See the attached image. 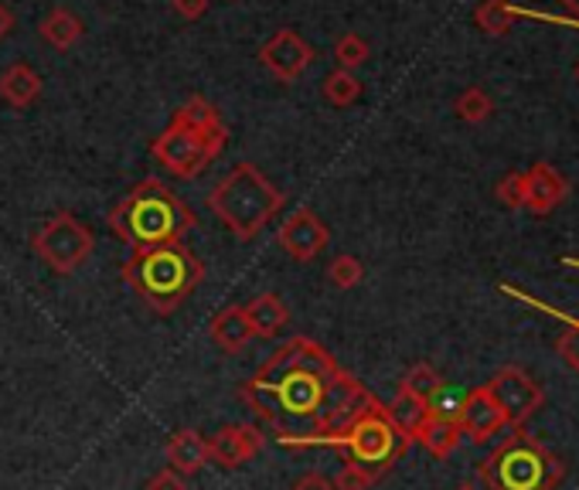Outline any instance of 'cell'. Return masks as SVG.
I'll return each mask as SVG.
<instances>
[{"mask_svg":"<svg viewBox=\"0 0 579 490\" xmlns=\"http://www.w3.org/2000/svg\"><path fill=\"white\" fill-rule=\"evenodd\" d=\"M209 334L215 341V347H222L225 355H238L246 352L249 341H253V331H249V321H246V310L232 303V307H222L212 324H209Z\"/></svg>","mask_w":579,"mask_h":490,"instance_id":"obj_16","label":"cell"},{"mask_svg":"<svg viewBox=\"0 0 579 490\" xmlns=\"http://www.w3.org/2000/svg\"><path fill=\"white\" fill-rule=\"evenodd\" d=\"M443 378L436 375V368L433 365H426V361H420V365H413L405 371V378L399 381V389H405L409 396H416V399H430L433 392H436V385H439Z\"/></svg>","mask_w":579,"mask_h":490,"instance_id":"obj_27","label":"cell"},{"mask_svg":"<svg viewBox=\"0 0 579 490\" xmlns=\"http://www.w3.org/2000/svg\"><path fill=\"white\" fill-rule=\"evenodd\" d=\"M321 96L331 102L334 110H348L355 107V102L361 99V82L355 73H348V68H337V73H331L321 86Z\"/></svg>","mask_w":579,"mask_h":490,"instance_id":"obj_22","label":"cell"},{"mask_svg":"<svg viewBox=\"0 0 579 490\" xmlns=\"http://www.w3.org/2000/svg\"><path fill=\"white\" fill-rule=\"evenodd\" d=\"M457 490H481V487H477V483H460Z\"/></svg>","mask_w":579,"mask_h":490,"instance_id":"obj_37","label":"cell"},{"mask_svg":"<svg viewBox=\"0 0 579 490\" xmlns=\"http://www.w3.org/2000/svg\"><path fill=\"white\" fill-rule=\"evenodd\" d=\"M243 399L283 446H314L345 430L375 402L365 385L341 368L314 337H290L243 381Z\"/></svg>","mask_w":579,"mask_h":490,"instance_id":"obj_1","label":"cell"},{"mask_svg":"<svg viewBox=\"0 0 579 490\" xmlns=\"http://www.w3.org/2000/svg\"><path fill=\"white\" fill-rule=\"evenodd\" d=\"M515 18H519V11L511 8L508 0H485V4L474 11L477 27H481L485 34H491V38H501V34H508L511 27H515Z\"/></svg>","mask_w":579,"mask_h":490,"instance_id":"obj_23","label":"cell"},{"mask_svg":"<svg viewBox=\"0 0 579 490\" xmlns=\"http://www.w3.org/2000/svg\"><path fill=\"white\" fill-rule=\"evenodd\" d=\"M525 181H528V204H525V212L545 219V215H553L556 208L566 201L569 194V181L563 178V174L553 167V164H532L525 170Z\"/></svg>","mask_w":579,"mask_h":490,"instance_id":"obj_14","label":"cell"},{"mask_svg":"<svg viewBox=\"0 0 579 490\" xmlns=\"http://www.w3.org/2000/svg\"><path fill=\"white\" fill-rule=\"evenodd\" d=\"M371 483H379V477L361 467H352V464H345L334 477V490H371Z\"/></svg>","mask_w":579,"mask_h":490,"instance_id":"obj_30","label":"cell"},{"mask_svg":"<svg viewBox=\"0 0 579 490\" xmlns=\"http://www.w3.org/2000/svg\"><path fill=\"white\" fill-rule=\"evenodd\" d=\"M11 31H14V11L8 4H0V42H4Z\"/></svg>","mask_w":579,"mask_h":490,"instance_id":"obj_35","label":"cell"},{"mask_svg":"<svg viewBox=\"0 0 579 490\" xmlns=\"http://www.w3.org/2000/svg\"><path fill=\"white\" fill-rule=\"evenodd\" d=\"M314 446H337L341 453H345V464L361 467V470H368V474H375L382 480L405 457V449L413 446V439L396 430L386 405L375 399L368 409H361L352 419L345 430L318 439Z\"/></svg>","mask_w":579,"mask_h":490,"instance_id":"obj_7","label":"cell"},{"mask_svg":"<svg viewBox=\"0 0 579 490\" xmlns=\"http://www.w3.org/2000/svg\"><path fill=\"white\" fill-rule=\"evenodd\" d=\"M454 113H457L464 123H485V120L494 113V102H491V96H488L481 86H467V89L457 96V102H454Z\"/></svg>","mask_w":579,"mask_h":490,"instance_id":"obj_24","label":"cell"},{"mask_svg":"<svg viewBox=\"0 0 579 490\" xmlns=\"http://www.w3.org/2000/svg\"><path fill=\"white\" fill-rule=\"evenodd\" d=\"M386 412H389V419L396 423V430H399L402 436H409L413 443H416L420 430L426 426V419H430L426 402H423V399H416V396H409L405 389H399V392H396V399L386 405Z\"/></svg>","mask_w":579,"mask_h":490,"instance_id":"obj_20","label":"cell"},{"mask_svg":"<svg viewBox=\"0 0 579 490\" xmlns=\"http://www.w3.org/2000/svg\"><path fill=\"white\" fill-rule=\"evenodd\" d=\"M290 490H334V480H327L324 474L311 470V474L297 477V483H293Z\"/></svg>","mask_w":579,"mask_h":490,"instance_id":"obj_34","label":"cell"},{"mask_svg":"<svg viewBox=\"0 0 579 490\" xmlns=\"http://www.w3.org/2000/svg\"><path fill=\"white\" fill-rule=\"evenodd\" d=\"M31 249L38 253V259L58 272V276H73L79 266L89 263L96 249V235L89 225H82L73 212H58L52 215L31 238Z\"/></svg>","mask_w":579,"mask_h":490,"instance_id":"obj_8","label":"cell"},{"mask_svg":"<svg viewBox=\"0 0 579 490\" xmlns=\"http://www.w3.org/2000/svg\"><path fill=\"white\" fill-rule=\"evenodd\" d=\"M243 310H246V321H249L253 337H263V341H272L290 324V307L277 293H259Z\"/></svg>","mask_w":579,"mask_h":490,"instance_id":"obj_17","label":"cell"},{"mask_svg":"<svg viewBox=\"0 0 579 490\" xmlns=\"http://www.w3.org/2000/svg\"><path fill=\"white\" fill-rule=\"evenodd\" d=\"M0 99H4L11 110L34 107V102L42 99V76L24 62L4 68V73H0Z\"/></svg>","mask_w":579,"mask_h":490,"instance_id":"obj_18","label":"cell"},{"mask_svg":"<svg viewBox=\"0 0 579 490\" xmlns=\"http://www.w3.org/2000/svg\"><path fill=\"white\" fill-rule=\"evenodd\" d=\"M477 474L488 490H556L566 477V467L532 433L511 426V433L491 449V457L477 467Z\"/></svg>","mask_w":579,"mask_h":490,"instance_id":"obj_6","label":"cell"},{"mask_svg":"<svg viewBox=\"0 0 579 490\" xmlns=\"http://www.w3.org/2000/svg\"><path fill=\"white\" fill-rule=\"evenodd\" d=\"M368 55H371V52H368V42L361 38V34H355V31L341 34V38L334 42V58H337L341 68H348V73H355L358 65H365Z\"/></svg>","mask_w":579,"mask_h":490,"instance_id":"obj_28","label":"cell"},{"mask_svg":"<svg viewBox=\"0 0 579 490\" xmlns=\"http://www.w3.org/2000/svg\"><path fill=\"white\" fill-rule=\"evenodd\" d=\"M147 490H188V480H185L178 470L164 467V470H157V474L147 480Z\"/></svg>","mask_w":579,"mask_h":490,"instance_id":"obj_32","label":"cell"},{"mask_svg":"<svg viewBox=\"0 0 579 490\" xmlns=\"http://www.w3.org/2000/svg\"><path fill=\"white\" fill-rule=\"evenodd\" d=\"M263 446H266V436H263L259 426L232 423V426H222L209 439V464H215L222 470H238V467H246L253 457H259Z\"/></svg>","mask_w":579,"mask_h":490,"instance_id":"obj_12","label":"cell"},{"mask_svg":"<svg viewBox=\"0 0 579 490\" xmlns=\"http://www.w3.org/2000/svg\"><path fill=\"white\" fill-rule=\"evenodd\" d=\"M280 249L297 263H314L331 242V229L318 219L314 208H297V212L277 232Z\"/></svg>","mask_w":579,"mask_h":490,"instance_id":"obj_11","label":"cell"},{"mask_svg":"<svg viewBox=\"0 0 579 490\" xmlns=\"http://www.w3.org/2000/svg\"><path fill=\"white\" fill-rule=\"evenodd\" d=\"M576 76H579V68H576Z\"/></svg>","mask_w":579,"mask_h":490,"instance_id":"obj_38","label":"cell"},{"mask_svg":"<svg viewBox=\"0 0 579 490\" xmlns=\"http://www.w3.org/2000/svg\"><path fill=\"white\" fill-rule=\"evenodd\" d=\"M563 8H566V11L579 21V0H563Z\"/></svg>","mask_w":579,"mask_h":490,"instance_id":"obj_36","label":"cell"},{"mask_svg":"<svg viewBox=\"0 0 579 490\" xmlns=\"http://www.w3.org/2000/svg\"><path fill=\"white\" fill-rule=\"evenodd\" d=\"M107 225L133 253H141L154 249V245L181 242L198 225V219L160 178H144L110 208Z\"/></svg>","mask_w":579,"mask_h":490,"instance_id":"obj_2","label":"cell"},{"mask_svg":"<svg viewBox=\"0 0 579 490\" xmlns=\"http://www.w3.org/2000/svg\"><path fill=\"white\" fill-rule=\"evenodd\" d=\"M457 423H460V433L470 436L474 443H488L494 433H501L508 423H504V412L501 405L494 402L491 389L488 385H481V389H467L464 396V409L457 415Z\"/></svg>","mask_w":579,"mask_h":490,"instance_id":"obj_13","label":"cell"},{"mask_svg":"<svg viewBox=\"0 0 579 490\" xmlns=\"http://www.w3.org/2000/svg\"><path fill=\"white\" fill-rule=\"evenodd\" d=\"M327 279H331V287H337V290H355L365 279V266H361V259H355L348 253L334 256L331 266H327Z\"/></svg>","mask_w":579,"mask_h":490,"instance_id":"obj_26","label":"cell"},{"mask_svg":"<svg viewBox=\"0 0 579 490\" xmlns=\"http://www.w3.org/2000/svg\"><path fill=\"white\" fill-rule=\"evenodd\" d=\"M123 279L154 313L170 318L204 283V263L181 242L154 245L123 263Z\"/></svg>","mask_w":579,"mask_h":490,"instance_id":"obj_4","label":"cell"},{"mask_svg":"<svg viewBox=\"0 0 579 490\" xmlns=\"http://www.w3.org/2000/svg\"><path fill=\"white\" fill-rule=\"evenodd\" d=\"M556 347H559L563 361H566L572 371H579V318H576V321H569V327H566V331H563V337L556 341Z\"/></svg>","mask_w":579,"mask_h":490,"instance_id":"obj_31","label":"cell"},{"mask_svg":"<svg viewBox=\"0 0 579 490\" xmlns=\"http://www.w3.org/2000/svg\"><path fill=\"white\" fill-rule=\"evenodd\" d=\"M259 62L269 76L280 82H297L307 68L314 65V48L307 45L293 27H280L272 38L259 48Z\"/></svg>","mask_w":579,"mask_h":490,"instance_id":"obj_10","label":"cell"},{"mask_svg":"<svg viewBox=\"0 0 579 490\" xmlns=\"http://www.w3.org/2000/svg\"><path fill=\"white\" fill-rule=\"evenodd\" d=\"M283 204H287V194L256 164H235L209 191V212L243 242L256 238L283 212Z\"/></svg>","mask_w":579,"mask_h":490,"instance_id":"obj_5","label":"cell"},{"mask_svg":"<svg viewBox=\"0 0 579 490\" xmlns=\"http://www.w3.org/2000/svg\"><path fill=\"white\" fill-rule=\"evenodd\" d=\"M170 4H175V11H178L185 21H198V18L209 14L212 0H170Z\"/></svg>","mask_w":579,"mask_h":490,"instance_id":"obj_33","label":"cell"},{"mask_svg":"<svg viewBox=\"0 0 579 490\" xmlns=\"http://www.w3.org/2000/svg\"><path fill=\"white\" fill-rule=\"evenodd\" d=\"M38 31H42V38L52 45V48H58V52H68L73 48L79 38H82V21L68 11V8H52L48 14H45V21L38 24Z\"/></svg>","mask_w":579,"mask_h":490,"instance_id":"obj_21","label":"cell"},{"mask_svg":"<svg viewBox=\"0 0 579 490\" xmlns=\"http://www.w3.org/2000/svg\"><path fill=\"white\" fill-rule=\"evenodd\" d=\"M460 439H464L460 423H454V419H433V415L426 419V426L416 436V443L430 453V457H436V460H447L450 453L460 446Z\"/></svg>","mask_w":579,"mask_h":490,"instance_id":"obj_19","label":"cell"},{"mask_svg":"<svg viewBox=\"0 0 579 490\" xmlns=\"http://www.w3.org/2000/svg\"><path fill=\"white\" fill-rule=\"evenodd\" d=\"M464 396H467L464 389H454V385L439 381L436 392L426 399V409H430L433 419H454V423H457V415H460V409H464Z\"/></svg>","mask_w":579,"mask_h":490,"instance_id":"obj_25","label":"cell"},{"mask_svg":"<svg viewBox=\"0 0 579 490\" xmlns=\"http://www.w3.org/2000/svg\"><path fill=\"white\" fill-rule=\"evenodd\" d=\"M164 453H167L170 470H178L181 477H191L209 464V439H204L198 430H178L167 439Z\"/></svg>","mask_w":579,"mask_h":490,"instance_id":"obj_15","label":"cell"},{"mask_svg":"<svg viewBox=\"0 0 579 490\" xmlns=\"http://www.w3.org/2000/svg\"><path fill=\"white\" fill-rule=\"evenodd\" d=\"M229 144V130L204 96H188L175 110L170 126L154 136L151 157L170 174V178L191 181L209 167Z\"/></svg>","mask_w":579,"mask_h":490,"instance_id":"obj_3","label":"cell"},{"mask_svg":"<svg viewBox=\"0 0 579 490\" xmlns=\"http://www.w3.org/2000/svg\"><path fill=\"white\" fill-rule=\"evenodd\" d=\"M498 201L504 208H515V212H522V208L528 204V181L522 170H511L498 181Z\"/></svg>","mask_w":579,"mask_h":490,"instance_id":"obj_29","label":"cell"},{"mask_svg":"<svg viewBox=\"0 0 579 490\" xmlns=\"http://www.w3.org/2000/svg\"><path fill=\"white\" fill-rule=\"evenodd\" d=\"M488 389L494 396V402L501 405L504 412V423L508 426H525L528 419L542 409V385L519 365H508L501 368L491 381H488Z\"/></svg>","mask_w":579,"mask_h":490,"instance_id":"obj_9","label":"cell"}]
</instances>
